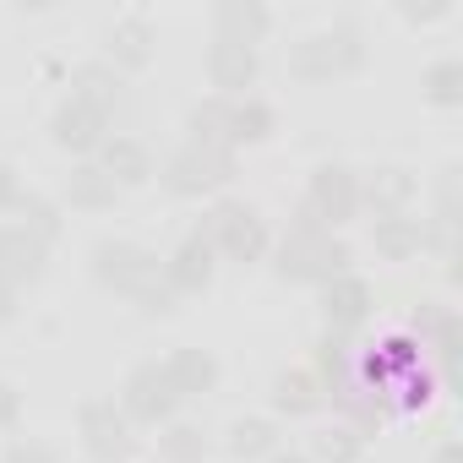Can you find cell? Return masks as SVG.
I'll return each instance as SVG.
<instances>
[{
	"mask_svg": "<svg viewBox=\"0 0 463 463\" xmlns=\"http://www.w3.org/2000/svg\"><path fill=\"white\" fill-rule=\"evenodd\" d=\"M44 257H50V246H44V241H33L28 229H12L6 284H12V289H23V284H39V279H44Z\"/></svg>",
	"mask_w": 463,
	"mask_h": 463,
	"instance_id": "7402d4cb",
	"label": "cell"
},
{
	"mask_svg": "<svg viewBox=\"0 0 463 463\" xmlns=\"http://www.w3.org/2000/svg\"><path fill=\"white\" fill-rule=\"evenodd\" d=\"M158 452H164V463H202L207 441H202L196 425H169V430L158 436Z\"/></svg>",
	"mask_w": 463,
	"mask_h": 463,
	"instance_id": "83f0119b",
	"label": "cell"
},
{
	"mask_svg": "<svg viewBox=\"0 0 463 463\" xmlns=\"http://www.w3.org/2000/svg\"><path fill=\"white\" fill-rule=\"evenodd\" d=\"M213 257H218V251H213L202 235H185V241L175 246V257H169L158 273H164V284H169L175 295H202V289L213 284Z\"/></svg>",
	"mask_w": 463,
	"mask_h": 463,
	"instance_id": "7c38bea8",
	"label": "cell"
},
{
	"mask_svg": "<svg viewBox=\"0 0 463 463\" xmlns=\"http://www.w3.org/2000/svg\"><path fill=\"white\" fill-rule=\"evenodd\" d=\"M196 235H202L218 257H229V262H262V251H268V229H262V218H257L246 202H218V207L202 218Z\"/></svg>",
	"mask_w": 463,
	"mask_h": 463,
	"instance_id": "7a4b0ae2",
	"label": "cell"
},
{
	"mask_svg": "<svg viewBox=\"0 0 463 463\" xmlns=\"http://www.w3.org/2000/svg\"><path fill=\"white\" fill-rule=\"evenodd\" d=\"M131 300H137V306H142V311H147V317H169V311H175V300H180V295H175V289H169V284H164V273H158V279H153V284H142V289H137V295H131Z\"/></svg>",
	"mask_w": 463,
	"mask_h": 463,
	"instance_id": "4dcf8cb0",
	"label": "cell"
},
{
	"mask_svg": "<svg viewBox=\"0 0 463 463\" xmlns=\"http://www.w3.org/2000/svg\"><path fill=\"white\" fill-rule=\"evenodd\" d=\"M425 99L441 104V109H458V104H463V61H436V66H425Z\"/></svg>",
	"mask_w": 463,
	"mask_h": 463,
	"instance_id": "4316f807",
	"label": "cell"
},
{
	"mask_svg": "<svg viewBox=\"0 0 463 463\" xmlns=\"http://www.w3.org/2000/svg\"><path fill=\"white\" fill-rule=\"evenodd\" d=\"M452 12V0H425V6H403V17L409 23H436V17H447Z\"/></svg>",
	"mask_w": 463,
	"mask_h": 463,
	"instance_id": "e575fe53",
	"label": "cell"
},
{
	"mask_svg": "<svg viewBox=\"0 0 463 463\" xmlns=\"http://www.w3.org/2000/svg\"><path fill=\"white\" fill-rule=\"evenodd\" d=\"M371 306H376V295L354 273H338V279L322 284V317H327V333H338V338H349L354 327H365Z\"/></svg>",
	"mask_w": 463,
	"mask_h": 463,
	"instance_id": "9c48e42d",
	"label": "cell"
},
{
	"mask_svg": "<svg viewBox=\"0 0 463 463\" xmlns=\"http://www.w3.org/2000/svg\"><path fill=\"white\" fill-rule=\"evenodd\" d=\"M218 39H241V44H257L268 28H273V12L262 6V0H218Z\"/></svg>",
	"mask_w": 463,
	"mask_h": 463,
	"instance_id": "9a60e30c",
	"label": "cell"
},
{
	"mask_svg": "<svg viewBox=\"0 0 463 463\" xmlns=\"http://www.w3.org/2000/svg\"><path fill=\"white\" fill-rule=\"evenodd\" d=\"M99 153H104L99 169H104L115 185H142V180H153V153H147L137 137H104Z\"/></svg>",
	"mask_w": 463,
	"mask_h": 463,
	"instance_id": "5bb4252c",
	"label": "cell"
},
{
	"mask_svg": "<svg viewBox=\"0 0 463 463\" xmlns=\"http://www.w3.org/2000/svg\"><path fill=\"white\" fill-rule=\"evenodd\" d=\"M77 430H82V447L99 458V463H126L137 452V436H131V420L115 409V398H88L77 409Z\"/></svg>",
	"mask_w": 463,
	"mask_h": 463,
	"instance_id": "5b68a950",
	"label": "cell"
},
{
	"mask_svg": "<svg viewBox=\"0 0 463 463\" xmlns=\"http://www.w3.org/2000/svg\"><path fill=\"white\" fill-rule=\"evenodd\" d=\"M430 463H463V447H458V441H441V447L430 452Z\"/></svg>",
	"mask_w": 463,
	"mask_h": 463,
	"instance_id": "8d00e7d4",
	"label": "cell"
},
{
	"mask_svg": "<svg viewBox=\"0 0 463 463\" xmlns=\"http://www.w3.org/2000/svg\"><path fill=\"white\" fill-rule=\"evenodd\" d=\"M12 317H17V289L0 279V322H12Z\"/></svg>",
	"mask_w": 463,
	"mask_h": 463,
	"instance_id": "d590c367",
	"label": "cell"
},
{
	"mask_svg": "<svg viewBox=\"0 0 463 463\" xmlns=\"http://www.w3.org/2000/svg\"><path fill=\"white\" fill-rule=\"evenodd\" d=\"M229 131V99H202L191 109V147H223Z\"/></svg>",
	"mask_w": 463,
	"mask_h": 463,
	"instance_id": "484cf974",
	"label": "cell"
},
{
	"mask_svg": "<svg viewBox=\"0 0 463 463\" xmlns=\"http://www.w3.org/2000/svg\"><path fill=\"white\" fill-rule=\"evenodd\" d=\"M109 61L126 66V71H142V66L153 61V28H147L142 17L115 23V28H109Z\"/></svg>",
	"mask_w": 463,
	"mask_h": 463,
	"instance_id": "ffe728a7",
	"label": "cell"
},
{
	"mask_svg": "<svg viewBox=\"0 0 463 463\" xmlns=\"http://www.w3.org/2000/svg\"><path fill=\"white\" fill-rule=\"evenodd\" d=\"M279 126V115L262 104V99H229V131H223V147L235 153L241 142H268Z\"/></svg>",
	"mask_w": 463,
	"mask_h": 463,
	"instance_id": "d6986e66",
	"label": "cell"
},
{
	"mask_svg": "<svg viewBox=\"0 0 463 463\" xmlns=\"http://www.w3.org/2000/svg\"><path fill=\"white\" fill-rule=\"evenodd\" d=\"M93 273H99V284H109L115 295L131 300L142 284L158 279V257L142 251V246H131V241H99L93 246Z\"/></svg>",
	"mask_w": 463,
	"mask_h": 463,
	"instance_id": "52a82bcc",
	"label": "cell"
},
{
	"mask_svg": "<svg viewBox=\"0 0 463 463\" xmlns=\"http://www.w3.org/2000/svg\"><path fill=\"white\" fill-rule=\"evenodd\" d=\"M349 273V246L333 235H289L279 246V279L289 284H327Z\"/></svg>",
	"mask_w": 463,
	"mask_h": 463,
	"instance_id": "3957f363",
	"label": "cell"
},
{
	"mask_svg": "<svg viewBox=\"0 0 463 463\" xmlns=\"http://www.w3.org/2000/svg\"><path fill=\"white\" fill-rule=\"evenodd\" d=\"M175 403H180V392H175V382L164 376V365L158 360H147V365H137L131 376H126V387H120V414L131 420V425H164L169 414H175Z\"/></svg>",
	"mask_w": 463,
	"mask_h": 463,
	"instance_id": "8992f818",
	"label": "cell"
},
{
	"mask_svg": "<svg viewBox=\"0 0 463 463\" xmlns=\"http://www.w3.org/2000/svg\"><path fill=\"white\" fill-rule=\"evenodd\" d=\"M104 131H109V115H99V109H88V104H77V99H66V104L55 109V120H50V137H55V147H66V153H93V147H104Z\"/></svg>",
	"mask_w": 463,
	"mask_h": 463,
	"instance_id": "8fae6325",
	"label": "cell"
},
{
	"mask_svg": "<svg viewBox=\"0 0 463 463\" xmlns=\"http://www.w3.org/2000/svg\"><path fill=\"white\" fill-rule=\"evenodd\" d=\"M6 257H12V229L0 223V279H6Z\"/></svg>",
	"mask_w": 463,
	"mask_h": 463,
	"instance_id": "74e56055",
	"label": "cell"
},
{
	"mask_svg": "<svg viewBox=\"0 0 463 463\" xmlns=\"http://www.w3.org/2000/svg\"><path fill=\"white\" fill-rule=\"evenodd\" d=\"M164 376L175 382L180 398H202V392H213V382H218V360H213L207 349H175V354L164 360Z\"/></svg>",
	"mask_w": 463,
	"mask_h": 463,
	"instance_id": "2e32d148",
	"label": "cell"
},
{
	"mask_svg": "<svg viewBox=\"0 0 463 463\" xmlns=\"http://www.w3.org/2000/svg\"><path fill=\"white\" fill-rule=\"evenodd\" d=\"M17 414H23V392H17L12 382H0V430L17 425Z\"/></svg>",
	"mask_w": 463,
	"mask_h": 463,
	"instance_id": "836d02e7",
	"label": "cell"
},
{
	"mask_svg": "<svg viewBox=\"0 0 463 463\" xmlns=\"http://www.w3.org/2000/svg\"><path fill=\"white\" fill-rule=\"evenodd\" d=\"M207 77H213L218 99H241V93L257 82V44L218 39V44L207 50Z\"/></svg>",
	"mask_w": 463,
	"mask_h": 463,
	"instance_id": "30bf717a",
	"label": "cell"
},
{
	"mask_svg": "<svg viewBox=\"0 0 463 463\" xmlns=\"http://www.w3.org/2000/svg\"><path fill=\"white\" fill-rule=\"evenodd\" d=\"M317 371L333 382V392H338V387H349V344H344L338 333H327V338H322V349H317ZM322 376H317V382H322Z\"/></svg>",
	"mask_w": 463,
	"mask_h": 463,
	"instance_id": "f546056e",
	"label": "cell"
},
{
	"mask_svg": "<svg viewBox=\"0 0 463 463\" xmlns=\"http://www.w3.org/2000/svg\"><path fill=\"white\" fill-rule=\"evenodd\" d=\"M229 452L235 458H273L279 452V425L273 420H235L229 425Z\"/></svg>",
	"mask_w": 463,
	"mask_h": 463,
	"instance_id": "cb8c5ba5",
	"label": "cell"
},
{
	"mask_svg": "<svg viewBox=\"0 0 463 463\" xmlns=\"http://www.w3.org/2000/svg\"><path fill=\"white\" fill-rule=\"evenodd\" d=\"M229 180H235V153L229 147H180L164 164V185L175 196H207V191H218Z\"/></svg>",
	"mask_w": 463,
	"mask_h": 463,
	"instance_id": "277c9868",
	"label": "cell"
},
{
	"mask_svg": "<svg viewBox=\"0 0 463 463\" xmlns=\"http://www.w3.org/2000/svg\"><path fill=\"white\" fill-rule=\"evenodd\" d=\"M306 207L327 223V235H333L338 223H349V218L360 213V175L344 169V164H322V169L311 175V196H306Z\"/></svg>",
	"mask_w": 463,
	"mask_h": 463,
	"instance_id": "ba28073f",
	"label": "cell"
},
{
	"mask_svg": "<svg viewBox=\"0 0 463 463\" xmlns=\"http://www.w3.org/2000/svg\"><path fill=\"white\" fill-rule=\"evenodd\" d=\"M17 213H23V229H28L33 241H44V246H50V241L61 235V213H55V202H44V196H23V207H17Z\"/></svg>",
	"mask_w": 463,
	"mask_h": 463,
	"instance_id": "f1b7e54d",
	"label": "cell"
},
{
	"mask_svg": "<svg viewBox=\"0 0 463 463\" xmlns=\"http://www.w3.org/2000/svg\"><path fill=\"white\" fill-rule=\"evenodd\" d=\"M12 207H23V180L12 164H0V213H12Z\"/></svg>",
	"mask_w": 463,
	"mask_h": 463,
	"instance_id": "d6a6232c",
	"label": "cell"
},
{
	"mask_svg": "<svg viewBox=\"0 0 463 463\" xmlns=\"http://www.w3.org/2000/svg\"><path fill=\"white\" fill-rule=\"evenodd\" d=\"M371 241L387 262H409L420 246H425V223L414 213H392V218H376L371 223Z\"/></svg>",
	"mask_w": 463,
	"mask_h": 463,
	"instance_id": "e0dca14e",
	"label": "cell"
},
{
	"mask_svg": "<svg viewBox=\"0 0 463 463\" xmlns=\"http://www.w3.org/2000/svg\"><path fill=\"white\" fill-rule=\"evenodd\" d=\"M365 61V44H360V28L338 23V28H322L311 39H300L289 50V71L300 82H333V77H349L354 66Z\"/></svg>",
	"mask_w": 463,
	"mask_h": 463,
	"instance_id": "6da1fadb",
	"label": "cell"
},
{
	"mask_svg": "<svg viewBox=\"0 0 463 463\" xmlns=\"http://www.w3.org/2000/svg\"><path fill=\"white\" fill-rule=\"evenodd\" d=\"M311 463H360V452H365V436L354 430V425H327L317 441H311Z\"/></svg>",
	"mask_w": 463,
	"mask_h": 463,
	"instance_id": "d4e9b609",
	"label": "cell"
},
{
	"mask_svg": "<svg viewBox=\"0 0 463 463\" xmlns=\"http://www.w3.org/2000/svg\"><path fill=\"white\" fill-rule=\"evenodd\" d=\"M6 463H61V452H55V447H44V441H33V436H23V441H12Z\"/></svg>",
	"mask_w": 463,
	"mask_h": 463,
	"instance_id": "1f68e13d",
	"label": "cell"
},
{
	"mask_svg": "<svg viewBox=\"0 0 463 463\" xmlns=\"http://www.w3.org/2000/svg\"><path fill=\"white\" fill-rule=\"evenodd\" d=\"M115 180L99 169V164H77L71 175H66V196H71V207H88V213H99V207H109L115 202Z\"/></svg>",
	"mask_w": 463,
	"mask_h": 463,
	"instance_id": "603a6c76",
	"label": "cell"
},
{
	"mask_svg": "<svg viewBox=\"0 0 463 463\" xmlns=\"http://www.w3.org/2000/svg\"><path fill=\"white\" fill-rule=\"evenodd\" d=\"M71 99L88 104V109H99V115H109V109L120 104V71H115L109 61L77 66V71H71Z\"/></svg>",
	"mask_w": 463,
	"mask_h": 463,
	"instance_id": "ac0fdd59",
	"label": "cell"
},
{
	"mask_svg": "<svg viewBox=\"0 0 463 463\" xmlns=\"http://www.w3.org/2000/svg\"><path fill=\"white\" fill-rule=\"evenodd\" d=\"M420 196V180L409 169H371L360 180V207H376V218L409 213V202Z\"/></svg>",
	"mask_w": 463,
	"mask_h": 463,
	"instance_id": "4fadbf2b",
	"label": "cell"
},
{
	"mask_svg": "<svg viewBox=\"0 0 463 463\" xmlns=\"http://www.w3.org/2000/svg\"><path fill=\"white\" fill-rule=\"evenodd\" d=\"M268 463H311V458H306V452H273Z\"/></svg>",
	"mask_w": 463,
	"mask_h": 463,
	"instance_id": "f35d334b",
	"label": "cell"
},
{
	"mask_svg": "<svg viewBox=\"0 0 463 463\" xmlns=\"http://www.w3.org/2000/svg\"><path fill=\"white\" fill-rule=\"evenodd\" d=\"M322 382L311 376V371H284L279 382H273V409L279 414H311V409H322Z\"/></svg>",
	"mask_w": 463,
	"mask_h": 463,
	"instance_id": "44dd1931",
	"label": "cell"
}]
</instances>
